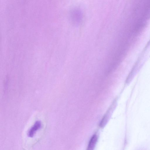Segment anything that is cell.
<instances>
[{
  "label": "cell",
  "instance_id": "obj_1",
  "mask_svg": "<svg viewBox=\"0 0 150 150\" xmlns=\"http://www.w3.org/2000/svg\"><path fill=\"white\" fill-rule=\"evenodd\" d=\"M69 18L71 22L75 24L80 23L83 19V13L80 9L75 8L72 9L69 13Z\"/></svg>",
  "mask_w": 150,
  "mask_h": 150
},
{
  "label": "cell",
  "instance_id": "obj_2",
  "mask_svg": "<svg viewBox=\"0 0 150 150\" xmlns=\"http://www.w3.org/2000/svg\"><path fill=\"white\" fill-rule=\"evenodd\" d=\"M41 126V122L40 121H36L28 130V136L30 137H33L36 132L40 128Z\"/></svg>",
  "mask_w": 150,
  "mask_h": 150
},
{
  "label": "cell",
  "instance_id": "obj_3",
  "mask_svg": "<svg viewBox=\"0 0 150 150\" xmlns=\"http://www.w3.org/2000/svg\"><path fill=\"white\" fill-rule=\"evenodd\" d=\"M97 137L96 135H93L89 142L88 149L92 150L94 148L97 140Z\"/></svg>",
  "mask_w": 150,
  "mask_h": 150
}]
</instances>
